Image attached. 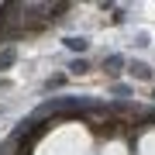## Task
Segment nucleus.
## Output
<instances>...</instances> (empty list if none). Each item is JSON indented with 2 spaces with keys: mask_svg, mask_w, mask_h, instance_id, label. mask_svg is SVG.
Wrapping results in <instances>:
<instances>
[{
  "mask_svg": "<svg viewBox=\"0 0 155 155\" xmlns=\"http://www.w3.org/2000/svg\"><path fill=\"white\" fill-rule=\"evenodd\" d=\"M14 59H17V52L11 48V45H7V48H0V69H11Z\"/></svg>",
  "mask_w": 155,
  "mask_h": 155,
  "instance_id": "3",
  "label": "nucleus"
},
{
  "mask_svg": "<svg viewBox=\"0 0 155 155\" xmlns=\"http://www.w3.org/2000/svg\"><path fill=\"white\" fill-rule=\"evenodd\" d=\"M66 48L69 52H86L90 48V38H83V35H69V38H66Z\"/></svg>",
  "mask_w": 155,
  "mask_h": 155,
  "instance_id": "1",
  "label": "nucleus"
},
{
  "mask_svg": "<svg viewBox=\"0 0 155 155\" xmlns=\"http://www.w3.org/2000/svg\"><path fill=\"white\" fill-rule=\"evenodd\" d=\"M131 72H134L138 79H152V69L145 66V62H131Z\"/></svg>",
  "mask_w": 155,
  "mask_h": 155,
  "instance_id": "5",
  "label": "nucleus"
},
{
  "mask_svg": "<svg viewBox=\"0 0 155 155\" xmlns=\"http://www.w3.org/2000/svg\"><path fill=\"white\" fill-rule=\"evenodd\" d=\"M121 66H124V55H117V52H114V55H107V59H104V69H110L114 76L121 72Z\"/></svg>",
  "mask_w": 155,
  "mask_h": 155,
  "instance_id": "2",
  "label": "nucleus"
},
{
  "mask_svg": "<svg viewBox=\"0 0 155 155\" xmlns=\"http://www.w3.org/2000/svg\"><path fill=\"white\" fill-rule=\"evenodd\" d=\"M86 69H90V62H86V59H72V62H69V72H72V76H83Z\"/></svg>",
  "mask_w": 155,
  "mask_h": 155,
  "instance_id": "4",
  "label": "nucleus"
}]
</instances>
